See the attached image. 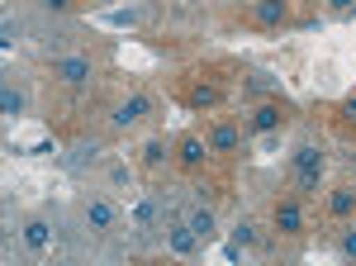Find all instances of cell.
<instances>
[{
  "mask_svg": "<svg viewBox=\"0 0 356 266\" xmlns=\"http://www.w3.org/2000/svg\"><path fill=\"white\" fill-rule=\"evenodd\" d=\"M76 219H81V228L90 238H110L114 228H119V205L105 190H86L81 200H76Z\"/></svg>",
  "mask_w": 356,
  "mask_h": 266,
  "instance_id": "1",
  "label": "cell"
},
{
  "mask_svg": "<svg viewBox=\"0 0 356 266\" xmlns=\"http://www.w3.org/2000/svg\"><path fill=\"white\" fill-rule=\"evenodd\" d=\"M53 81L57 86H67V91H86L90 81H95V62L86 53H62V57H53Z\"/></svg>",
  "mask_w": 356,
  "mask_h": 266,
  "instance_id": "2",
  "label": "cell"
},
{
  "mask_svg": "<svg viewBox=\"0 0 356 266\" xmlns=\"http://www.w3.org/2000/svg\"><path fill=\"white\" fill-rule=\"evenodd\" d=\"M214 157V148H209V133H181L176 143H171V162L181 166V171H200L204 162Z\"/></svg>",
  "mask_w": 356,
  "mask_h": 266,
  "instance_id": "3",
  "label": "cell"
},
{
  "mask_svg": "<svg viewBox=\"0 0 356 266\" xmlns=\"http://www.w3.org/2000/svg\"><path fill=\"white\" fill-rule=\"evenodd\" d=\"M271 228L280 233V238H304V233H309V219H304L300 195H285V200L271 205Z\"/></svg>",
  "mask_w": 356,
  "mask_h": 266,
  "instance_id": "4",
  "label": "cell"
},
{
  "mask_svg": "<svg viewBox=\"0 0 356 266\" xmlns=\"http://www.w3.org/2000/svg\"><path fill=\"white\" fill-rule=\"evenodd\" d=\"M166 224V210L157 195H143L134 210H129V228H134V238H152V233H162Z\"/></svg>",
  "mask_w": 356,
  "mask_h": 266,
  "instance_id": "5",
  "label": "cell"
},
{
  "mask_svg": "<svg viewBox=\"0 0 356 266\" xmlns=\"http://www.w3.org/2000/svg\"><path fill=\"white\" fill-rule=\"evenodd\" d=\"M162 242L171 257H195L200 252V238H195V228L186 224V219H166L162 224Z\"/></svg>",
  "mask_w": 356,
  "mask_h": 266,
  "instance_id": "6",
  "label": "cell"
},
{
  "mask_svg": "<svg viewBox=\"0 0 356 266\" xmlns=\"http://www.w3.org/2000/svg\"><path fill=\"white\" fill-rule=\"evenodd\" d=\"M147 114H152V95H147V91H134V95H124V100L114 105L110 119H114V129H134Z\"/></svg>",
  "mask_w": 356,
  "mask_h": 266,
  "instance_id": "7",
  "label": "cell"
},
{
  "mask_svg": "<svg viewBox=\"0 0 356 266\" xmlns=\"http://www.w3.org/2000/svg\"><path fill=\"white\" fill-rule=\"evenodd\" d=\"M285 119H290V109L280 105V100H261V105L252 109L247 129L252 133H275V129H285Z\"/></svg>",
  "mask_w": 356,
  "mask_h": 266,
  "instance_id": "8",
  "label": "cell"
},
{
  "mask_svg": "<svg viewBox=\"0 0 356 266\" xmlns=\"http://www.w3.org/2000/svg\"><path fill=\"white\" fill-rule=\"evenodd\" d=\"M247 19H252L257 29H280L285 19H290V0H252Z\"/></svg>",
  "mask_w": 356,
  "mask_h": 266,
  "instance_id": "9",
  "label": "cell"
},
{
  "mask_svg": "<svg viewBox=\"0 0 356 266\" xmlns=\"http://www.w3.org/2000/svg\"><path fill=\"white\" fill-rule=\"evenodd\" d=\"M19 238H24V247L33 252V257H43V252L53 247V224H48L43 214H29L24 228H19Z\"/></svg>",
  "mask_w": 356,
  "mask_h": 266,
  "instance_id": "10",
  "label": "cell"
},
{
  "mask_svg": "<svg viewBox=\"0 0 356 266\" xmlns=\"http://www.w3.org/2000/svg\"><path fill=\"white\" fill-rule=\"evenodd\" d=\"M209 148H214L219 157H233V152L243 148V129L228 124V119H214V124H209Z\"/></svg>",
  "mask_w": 356,
  "mask_h": 266,
  "instance_id": "11",
  "label": "cell"
},
{
  "mask_svg": "<svg viewBox=\"0 0 356 266\" xmlns=\"http://www.w3.org/2000/svg\"><path fill=\"white\" fill-rule=\"evenodd\" d=\"M181 100H186L191 109H214V105H223V86L219 81H191Z\"/></svg>",
  "mask_w": 356,
  "mask_h": 266,
  "instance_id": "12",
  "label": "cell"
},
{
  "mask_svg": "<svg viewBox=\"0 0 356 266\" xmlns=\"http://www.w3.org/2000/svg\"><path fill=\"white\" fill-rule=\"evenodd\" d=\"M186 224L195 228V238H200V242H209L214 233H219V214L209 210V205H195V210L186 214Z\"/></svg>",
  "mask_w": 356,
  "mask_h": 266,
  "instance_id": "13",
  "label": "cell"
},
{
  "mask_svg": "<svg viewBox=\"0 0 356 266\" xmlns=\"http://www.w3.org/2000/svg\"><path fill=\"white\" fill-rule=\"evenodd\" d=\"M138 162H143L147 171H162L166 162H171V148H166V138H147V143L138 148Z\"/></svg>",
  "mask_w": 356,
  "mask_h": 266,
  "instance_id": "14",
  "label": "cell"
},
{
  "mask_svg": "<svg viewBox=\"0 0 356 266\" xmlns=\"http://www.w3.org/2000/svg\"><path fill=\"white\" fill-rule=\"evenodd\" d=\"M290 166H295V171H323L328 157H323V148H318V143H300V148H295V157H290Z\"/></svg>",
  "mask_w": 356,
  "mask_h": 266,
  "instance_id": "15",
  "label": "cell"
},
{
  "mask_svg": "<svg viewBox=\"0 0 356 266\" xmlns=\"http://www.w3.org/2000/svg\"><path fill=\"white\" fill-rule=\"evenodd\" d=\"M356 214V186L328 190V219H352Z\"/></svg>",
  "mask_w": 356,
  "mask_h": 266,
  "instance_id": "16",
  "label": "cell"
},
{
  "mask_svg": "<svg viewBox=\"0 0 356 266\" xmlns=\"http://www.w3.org/2000/svg\"><path fill=\"white\" fill-rule=\"evenodd\" d=\"M290 186H295L300 200H314L323 190V171H290Z\"/></svg>",
  "mask_w": 356,
  "mask_h": 266,
  "instance_id": "17",
  "label": "cell"
},
{
  "mask_svg": "<svg viewBox=\"0 0 356 266\" xmlns=\"http://www.w3.org/2000/svg\"><path fill=\"white\" fill-rule=\"evenodd\" d=\"M0 114H10V119H19V114H24V91H19V86H10V81L0 86Z\"/></svg>",
  "mask_w": 356,
  "mask_h": 266,
  "instance_id": "18",
  "label": "cell"
},
{
  "mask_svg": "<svg viewBox=\"0 0 356 266\" xmlns=\"http://www.w3.org/2000/svg\"><path fill=\"white\" fill-rule=\"evenodd\" d=\"M105 181H110L114 190H129L134 186V171H129L124 162H110V166H105Z\"/></svg>",
  "mask_w": 356,
  "mask_h": 266,
  "instance_id": "19",
  "label": "cell"
},
{
  "mask_svg": "<svg viewBox=\"0 0 356 266\" xmlns=\"http://www.w3.org/2000/svg\"><path fill=\"white\" fill-rule=\"evenodd\" d=\"M337 257H347V262H356V224H347V228L337 233Z\"/></svg>",
  "mask_w": 356,
  "mask_h": 266,
  "instance_id": "20",
  "label": "cell"
},
{
  "mask_svg": "<svg viewBox=\"0 0 356 266\" xmlns=\"http://www.w3.org/2000/svg\"><path fill=\"white\" fill-rule=\"evenodd\" d=\"M95 152H100L95 143H81V148H72V157H67V166H72V171H81L86 162H95Z\"/></svg>",
  "mask_w": 356,
  "mask_h": 266,
  "instance_id": "21",
  "label": "cell"
},
{
  "mask_svg": "<svg viewBox=\"0 0 356 266\" xmlns=\"http://www.w3.org/2000/svg\"><path fill=\"white\" fill-rule=\"evenodd\" d=\"M337 124H342V129H352V124H356V95H347V100L337 105Z\"/></svg>",
  "mask_w": 356,
  "mask_h": 266,
  "instance_id": "22",
  "label": "cell"
},
{
  "mask_svg": "<svg viewBox=\"0 0 356 266\" xmlns=\"http://www.w3.org/2000/svg\"><path fill=\"white\" fill-rule=\"evenodd\" d=\"M86 0H43V10L48 15H72V10H81Z\"/></svg>",
  "mask_w": 356,
  "mask_h": 266,
  "instance_id": "23",
  "label": "cell"
},
{
  "mask_svg": "<svg viewBox=\"0 0 356 266\" xmlns=\"http://www.w3.org/2000/svg\"><path fill=\"white\" fill-rule=\"evenodd\" d=\"M238 247H257V224H238Z\"/></svg>",
  "mask_w": 356,
  "mask_h": 266,
  "instance_id": "24",
  "label": "cell"
},
{
  "mask_svg": "<svg viewBox=\"0 0 356 266\" xmlns=\"http://www.w3.org/2000/svg\"><path fill=\"white\" fill-rule=\"evenodd\" d=\"M0 33H5V48H15V38H19V19H5Z\"/></svg>",
  "mask_w": 356,
  "mask_h": 266,
  "instance_id": "25",
  "label": "cell"
},
{
  "mask_svg": "<svg viewBox=\"0 0 356 266\" xmlns=\"http://www.w3.org/2000/svg\"><path fill=\"white\" fill-rule=\"evenodd\" d=\"M323 5H328V15H347L356 0H323Z\"/></svg>",
  "mask_w": 356,
  "mask_h": 266,
  "instance_id": "26",
  "label": "cell"
},
{
  "mask_svg": "<svg viewBox=\"0 0 356 266\" xmlns=\"http://www.w3.org/2000/svg\"><path fill=\"white\" fill-rule=\"evenodd\" d=\"M352 166H356V152H352Z\"/></svg>",
  "mask_w": 356,
  "mask_h": 266,
  "instance_id": "27",
  "label": "cell"
}]
</instances>
